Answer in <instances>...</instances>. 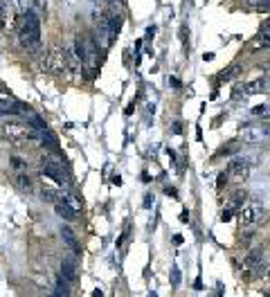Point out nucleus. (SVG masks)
<instances>
[{"mask_svg":"<svg viewBox=\"0 0 270 297\" xmlns=\"http://www.w3.org/2000/svg\"><path fill=\"white\" fill-rule=\"evenodd\" d=\"M264 218V209L259 207L257 203H248L241 207V212H239V223H241L243 227H252L257 225V223Z\"/></svg>","mask_w":270,"mask_h":297,"instance_id":"nucleus-6","label":"nucleus"},{"mask_svg":"<svg viewBox=\"0 0 270 297\" xmlns=\"http://www.w3.org/2000/svg\"><path fill=\"white\" fill-rule=\"evenodd\" d=\"M2 133H5L9 140L23 142V140H38V131L32 128L29 124H20V122H9L2 126Z\"/></svg>","mask_w":270,"mask_h":297,"instance_id":"nucleus-3","label":"nucleus"},{"mask_svg":"<svg viewBox=\"0 0 270 297\" xmlns=\"http://www.w3.org/2000/svg\"><path fill=\"white\" fill-rule=\"evenodd\" d=\"M61 275H63L68 282H75L77 279V259L72 255H65L61 259Z\"/></svg>","mask_w":270,"mask_h":297,"instance_id":"nucleus-10","label":"nucleus"},{"mask_svg":"<svg viewBox=\"0 0 270 297\" xmlns=\"http://www.w3.org/2000/svg\"><path fill=\"white\" fill-rule=\"evenodd\" d=\"M221 218H223V221H228V218H232V209H225V212L221 214Z\"/></svg>","mask_w":270,"mask_h":297,"instance_id":"nucleus-24","label":"nucleus"},{"mask_svg":"<svg viewBox=\"0 0 270 297\" xmlns=\"http://www.w3.org/2000/svg\"><path fill=\"white\" fill-rule=\"evenodd\" d=\"M270 135L268 128H261V126H246L239 131V140L248 142V144H257V142L266 140V137Z\"/></svg>","mask_w":270,"mask_h":297,"instance_id":"nucleus-9","label":"nucleus"},{"mask_svg":"<svg viewBox=\"0 0 270 297\" xmlns=\"http://www.w3.org/2000/svg\"><path fill=\"white\" fill-rule=\"evenodd\" d=\"M99 61V50H97V41H90L86 38V66L95 68Z\"/></svg>","mask_w":270,"mask_h":297,"instance_id":"nucleus-11","label":"nucleus"},{"mask_svg":"<svg viewBox=\"0 0 270 297\" xmlns=\"http://www.w3.org/2000/svg\"><path fill=\"white\" fill-rule=\"evenodd\" d=\"M18 38H20V45L25 50H29V52L41 47V20H38V16L32 9H27L23 14V18H20Z\"/></svg>","mask_w":270,"mask_h":297,"instance_id":"nucleus-1","label":"nucleus"},{"mask_svg":"<svg viewBox=\"0 0 270 297\" xmlns=\"http://www.w3.org/2000/svg\"><path fill=\"white\" fill-rule=\"evenodd\" d=\"M68 284H70V282L61 275V277L56 279V291H54L56 295H59V297H70V286H68Z\"/></svg>","mask_w":270,"mask_h":297,"instance_id":"nucleus-18","label":"nucleus"},{"mask_svg":"<svg viewBox=\"0 0 270 297\" xmlns=\"http://www.w3.org/2000/svg\"><path fill=\"white\" fill-rule=\"evenodd\" d=\"M173 243L180 245V243H182V236H180V234H176V236H173Z\"/></svg>","mask_w":270,"mask_h":297,"instance_id":"nucleus-26","label":"nucleus"},{"mask_svg":"<svg viewBox=\"0 0 270 297\" xmlns=\"http://www.w3.org/2000/svg\"><path fill=\"white\" fill-rule=\"evenodd\" d=\"M41 169H43V176H47L50 180H54L59 187H70V176H68L63 162H61L56 156H45Z\"/></svg>","mask_w":270,"mask_h":297,"instance_id":"nucleus-2","label":"nucleus"},{"mask_svg":"<svg viewBox=\"0 0 270 297\" xmlns=\"http://www.w3.org/2000/svg\"><path fill=\"white\" fill-rule=\"evenodd\" d=\"M259 9H270V0H261V2H259Z\"/></svg>","mask_w":270,"mask_h":297,"instance_id":"nucleus-23","label":"nucleus"},{"mask_svg":"<svg viewBox=\"0 0 270 297\" xmlns=\"http://www.w3.org/2000/svg\"><path fill=\"white\" fill-rule=\"evenodd\" d=\"M266 279L270 282V264H268V268H266Z\"/></svg>","mask_w":270,"mask_h":297,"instance_id":"nucleus-32","label":"nucleus"},{"mask_svg":"<svg viewBox=\"0 0 270 297\" xmlns=\"http://www.w3.org/2000/svg\"><path fill=\"white\" fill-rule=\"evenodd\" d=\"M16 183H18V187L23 189V192H29V189H32V180H29L25 174H18V176H16Z\"/></svg>","mask_w":270,"mask_h":297,"instance_id":"nucleus-20","label":"nucleus"},{"mask_svg":"<svg viewBox=\"0 0 270 297\" xmlns=\"http://www.w3.org/2000/svg\"><path fill=\"white\" fill-rule=\"evenodd\" d=\"M264 88H266V77H257V79H252L246 84V97L264 93Z\"/></svg>","mask_w":270,"mask_h":297,"instance_id":"nucleus-14","label":"nucleus"},{"mask_svg":"<svg viewBox=\"0 0 270 297\" xmlns=\"http://www.w3.org/2000/svg\"><path fill=\"white\" fill-rule=\"evenodd\" d=\"M228 174L234 178V183H243L250 176V162L246 158H234L228 165Z\"/></svg>","mask_w":270,"mask_h":297,"instance_id":"nucleus-7","label":"nucleus"},{"mask_svg":"<svg viewBox=\"0 0 270 297\" xmlns=\"http://www.w3.org/2000/svg\"><path fill=\"white\" fill-rule=\"evenodd\" d=\"M225 183H228V176L221 174V176H219V187H225Z\"/></svg>","mask_w":270,"mask_h":297,"instance_id":"nucleus-22","label":"nucleus"},{"mask_svg":"<svg viewBox=\"0 0 270 297\" xmlns=\"http://www.w3.org/2000/svg\"><path fill=\"white\" fill-rule=\"evenodd\" d=\"M0 115H32V110L25 104L16 101L9 90L0 88Z\"/></svg>","mask_w":270,"mask_h":297,"instance_id":"nucleus-4","label":"nucleus"},{"mask_svg":"<svg viewBox=\"0 0 270 297\" xmlns=\"http://www.w3.org/2000/svg\"><path fill=\"white\" fill-rule=\"evenodd\" d=\"M45 66L50 68L52 72H63V70H68V59H65V50H61V47H54V50H50V54L45 57Z\"/></svg>","mask_w":270,"mask_h":297,"instance_id":"nucleus-8","label":"nucleus"},{"mask_svg":"<svg viewBox=\"0 0 270 297\" xmlns=\"http://www.w3.org/2000/svg\"><path fill=\"white\" fill-rule=\"evenodd\" d=\"M151 297H155V293H153V295H151Z\"/></svg>","mask_w":270,"mask_h":297,"instance_id":"nucleus-33","label":"nucleus"},{"mask_svg":"<svg viewBox=\"0 0 270 297\" xmlns=\"http://www.w3.org/2000/svg\"><path fill=\"white\" fill-rule=\"evenodd\" d=\"M261 32H270V20H266L264 27H261Z\"/></svg>","mask_w":270,"mask_h":297,"instance_id":"nucleus-27","label":"nucleus"},{"mask_svg":"<svg viewBox=\"0 0 270 297\" xmlns=\"http://www.w3.org/2000/svg\"><path fill=\"white\" fill-rule=\"evenodd\" d=\"M54 212L59 214V216L63 218V221H75V218H77V212H75V209H72L68 203H63V200L54 203Z\"/></svg>","mask_w":270,"mask_h":297,"instance_id":"nucleus-13","label":"nucleus"},{"mask_svg":"<svg viewBox=\"0 0 270 297\" xmlns=\"http://www.w3.org/2000/svg\"><path fill=\"white\" fill-rule=\"evenodd\" d=\"M111 2V7H120L122 5V0H108Z\"/></svg>","mask_w":270,"mask_h":297,"instance_id":"nucleus-28","label":"nucleus"},{"mask_svg":"<svg viewBox=\"0 0 270 297\" xmlns=\"http://www.w3.org/2000/svg\"><path fill=\"white\" fill-rule=\"evenodd\" d=\"M169 84H171L173 88H180V81H178V79H169Z\"/></svg>","mask_w":270,"mask_h":297,"instance_id":"nucleus-25","label":"nucleus"},{"mask_svg":"<svg viewBox=\"0 0 270 297\" xmlns=\"http://www.w3.org/2000/svg\"><path fill=\"white\" fill-rule=\"evenodd\" d=\"M164 192H167L169 196H176V189H173V187H167V189H164Z\"/></svg>","mask_w":270,"mask_h":297,"instance_id":"nucleus-29","label":"nucleus"},{"mask_svg":"<svg viewBox=\"0 0 270 297\" xmlns=\"http://www.w3.org/2000/svg\"><path fill=\"white\" fill-rule=\"evenodd\" d=\"M61 236H63L65 245H68V248H70V250L75 252V255H79V252H81V245L77 243V236H75V232H72L68 225H63V227H61Z\"/></svg>","mask_w":270,"mask_h":297,"instance_id":"nucleus-12","label":"nucleus"},{"mask_svg":"<svg viewBox=\"0 0 270 297\" xmlns=\"http://www.w3.org/2000/svg\"><path fill=\"white\" fill-rule=\"evenodd\" d=\"M264 273V257H261L259 250L250 252V255L243 259V266H241V277L243 279H255Z\"/></svg>","mask_w":270,"mask_h":297,"instance_id":"nucleus-5","label":"nucleus"},{"mask_svg":"<svg viewBox=\"0 0 270 297\" xmlns=\"http://www.w3.org/2000/svg\"><path fill=\"white\" fill-rule=\"evenodd\" d=\"M93 297H104V293H102V291H99V288H97V291L93 293Z\"/></svg>","mask_w":270,"mask_h":297,"instance_id":"nucleus-31","label":"nucleus"},{"mask_svg":"<svg viewBox=\"0 0 270 297\" xmlns=\"http://www.w3.org/2000/svg\"><path fill=\"white\" fill-rule=\"evenodd\" d=\"M255 117H261V119H270V104H261V106H255L250 110Z\"/></svg>","mask_w":270,"mask_h":297,"instance_id":"nucleus-19","label":"nucleus"},{"mask_svg":"<svg viewBox=\"0 0 270 297\" xmlns=\"http://www.w3.org/2000/svg\"><path fill=\"white\" fill-rule=\"evenodd\" d=\"M239 72H241V66H239V63H232V66L225 68V70L219 75V84H225V81H232L234 77L239 75Z\"/></svg>","mask_w":270,"mask_h":297,"instance_id":"nucleus-17","label":"nucleus"},{"mask_svg":"<svg viewBox=\"0 0 270 297\" xmlns=\"http://www.w3.org/2000/svg\"><path fill=\"white\" fill-rule=\"evenodd\" d=\"M38 140L43 142V144H47L50 146V151H59V142H56V137L52 135V131L50 128H45V131H38Z\"/></svg>","mask_w":270,"mask_h":297,"instance_id":"nucleus-16","label":"nucleus"},{"mask_svg":"<svg viewBox=\"0 0 270 297\" xmlns=\"http://www.w3.org/2000/svg\"><path fill=\"white\" fill-rule=\"evenodd\" d=\"M203 59H205V61H212V59H214V54H212V52H205V57H203Z\"/></svg>","mask_w":270,"mask_h":297,"instance_id":"nucleus-30","label":"nucleus"},{"mask_svg":"<svg viewBox=\"0 0 270 297\" xmlns=\"http://www.w3.org/2000/svg\"><path fill=\"white\" fill-rule=\"evenodd\" d=\"M11 165H14L16 171H23V169H25V162L20 160V158H11Z\"/></svg>","mask_w":270,"mask_h":297,"instance_id":"nucleus-21","label":"nucleus"},{"mask_svg":"<svg viewBox=\"0 0 270 297\" xmlns=\"http://www.w3.org/2000/svg\"><path fill=\"white\" fill-rule=\"evenodd\" d=\"M61 200H63V203H68V205H70V207L75 209L77 214H79L81 209H84V200H81L79 196H75V194H72V192H68V189H65V192H63V196H61Z\"/></svg>","mask_w":270,"mask_h":297,"instance_id":"nucleus-15","label":"nucleus"}]
</instances>
